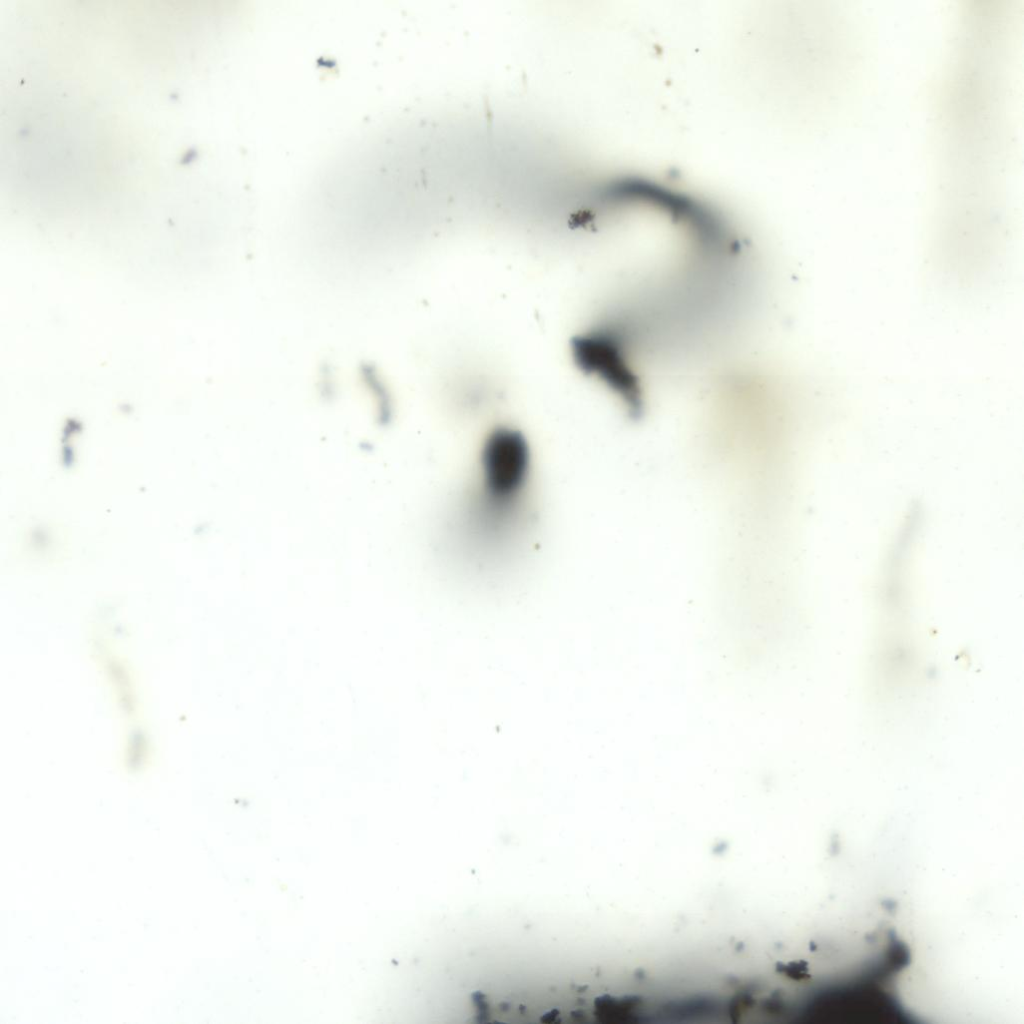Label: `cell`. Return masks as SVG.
Listing matches in <instances>:
<instances>
[{"instance_id":"cell-3","label":"cell","mask_w":1024,"mask_h":1024,"mask_svg":"<svg viewBox=\"0 0 1024 1024\" xmlns=\"http://www.w3.org/2000/svg\"><path fill=\"white\" fill-rule=\"evenodd\" d=\"M640 1001L636 997L614 998L610 996L597 1000L598 1015L610 1021H622L632 1017Z\"/></svg>"},{"instance_id":"cell-1","label":"cell","mask_w":1024,"mask_h":1024,"mask_svg":"<svg viewBox=\"0 0 1024 1024\" xmlns=\"http://www.w3.org/2000/svg\"><path fill=\"white\" fill-rule=\"evenodd\" d=\"M481 490L473 503L479 510L501 517L518 516L530 472V450L523 434L498 427L481 450Z\"/></svg>"},{"instance_id":"cell-2","label":"cell","mask_w":1024,"mask_h":1024,"mask_svg":"<svg viewBox=\"0 0 1024 1024\" xmlns=\"http://www.w3.org/2000/svg\"><path fill=\"white\" fill-rule=\"evenodd\" d=\"M621 348L620 335L608 328L586 332L571 341L577 367L604 381L625 401L631 413L638 415L642 409L639 387L624 362Z\"/></svg>"},{"instance_id":"cell-4","label":"cell","mask_w":1024,"mask_h":1024,"mask_svg":"<svg viewBox=\"0 0 1024 1024\" xmlns=\"http://www.w3.org/2000/svg\"><path fill=\"white\" fill-rule=\"evenodd\" d=\"M775 970L789 978L798 980L807 977V964L805 961L777 962Z\"/></svg>"}]
</instances>
